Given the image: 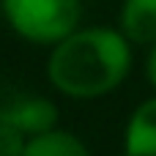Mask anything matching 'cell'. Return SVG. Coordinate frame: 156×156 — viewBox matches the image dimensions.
I'll return each instance as SVG.
<instances>
[{
  "instance_id": "cell-9",
  "label": "cell",
  "mask_w": 156,
  "mask_h": 156,
  "mask_svg": "<svg viewBox=\"0 0 156 156\" xmlns=\"http://www.w3.org/2000/svg\"><path fill=\"white\" fill-rule=\"evenodd\" d=\"M112 156H126V154H123V151H121V154H112Z\"/></svg>"
},
{
  "instance_id": "cell-3",
  "label": "cell",
  "mask_w": 156,
  "mask_h": 156,
  "mask_svg": "<svg viewBox=\"0 0 156 156\" xmlns=\"http://www.w3.org/2000/svg\"><path fill=\"white\" fill-rule=\"evenodd\" d=\"M0 121L16 126L27 140L44 132L58 129L60 121V110L52 99L47 96H36V93H19L8 101L0 104Z\"/></svg>"
},
{
  "instance_id": "cell-5",
  "label": "cell",
  "mask_w": 156,
  "mask_h": 156,
  "mask_svg": "<svg viewBox=\"0 0 156 156\" xmlns=\"http://www.w3.org/2000/svg\"><path fill=\"white\" fill-rule=\"evenodd\" d=\"M118 30L140 47L156 44V0H123L118 11Z\"/></svg>"
},
{
  "instance_id": "cell-6",
  "label": "cell",
  "mask_w": 156,
  "mask_h": 156,
  "mask_svg": "<svg viewBox=\"0 0 156 156\" xmlns=\"http://www.w3.org/2000/svg\"><path fill=\"white\" fill-rule=\"evenodd\" d=\"M25 156H90L88 145L66 129H52L27 140Z\"/></svg>"
},
{
  "instance_id": "cell-1",
  "label": "cell",
  "mask_w": 156,
  "mask_h": 156,
  "mask_svg": "<svg viewBox=\"0 0 156 156\" xmlns=\"http://www.w3.org/2000/svg\"><path fill=\"white\" fill-rule=\"evenodd\" d=\"M132 71V41L115 27H77L47 58L49 85L69 99H99L123 85Z\"/></svg>"
},
{
  "instance_id": "cell-8",
  "label": "cell",
  "mask_w": 156,
  "mask_h": 156,
  "mask_svg": "<svg viewBox=\"0 0 156 156\" xmlns=\"http://www.w3.org/2000/svg\"><path fill=\"white\" fill-rule=\"evenodd\" d=\"M145 77H148V82H151V88L156 90V44L151 47L148 60H145Z\"/></svg>"
},
{
  "instance_id": "cell-2",
  "label": "cell",
  "mask_w": 156,
  "mask_h": 156,
  "mask_svg": "<svg viewBox=\"0 0 156 156\" xmlns=\"http://www.w3.org/2000/svg\"><path fill=\"white\" fill-rule=\"evenodd\" d=\"M0 11L19 38L52 47L80 27L82 0H0Z\"/></svg>"
},
{
  "instance_id": "cell-7",
  "label": "cell",
  "mask_w": 156,
  "mask_h": 156,
  "mask_svg": "<svg viewBox=\"0 0 156 156\" xmlns=\"http://www.w3.org/2000/svg\"><path fill=\"white\" fill-rule=\"evenodd\" d=\"M25 148H27V137L16 126L0 121V156H25Z\"/></svg>"
},
{
  "instance_id": "cell-4",
  "label": "cell",
  "mask_w": 156,
  "mask_h": 156,
  "mask_svg": "<svg viewBox=\"0 0 156 156\" xmlns=\"http://www.w3.org/2000/svg\"><path fill=\"white\" fill-rule=\"evenodd\" d=\"M126 156H156V96L137 104L123 129Z\"/></svg>"
}]
</instances>
